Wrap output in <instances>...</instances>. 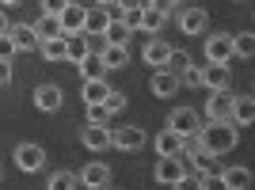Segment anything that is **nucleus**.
<instances>
[{"label": "nucleus", "mask_w": 255, "mask_h": 190, "mask_svg": "<svg viewBox=\"0 0 255 190\" xmlns=\"http://www.w3.org/2000/svg\"><path fill=\"white\" fill-rule=\"evenodd\" d=\"M107 92H111L107 76H103V80H84V88H80V95H84V106H92V103H103V99H107Z\"/></svg>", "instance_id": "5701e85b"}, {"label": "nucleus", "mask_w": 255, "mask_h": 190, "mask_svg": "<svg viewBox=\"0 0 255 190\" xmlns=\"http://www.w3.org/2000/svg\"><path fill=\"white\" fill-rule=\"evenodd\" d=\"M183 171H187V164H183L179 156H160V160H156V171H152V175H156V183L171 187V183L179 179Z\"/></svg>", "instance_id": "9b49d317"}, {"label": "nucleus", "mask_w": 255, "mask_h": 190, "mask_svg": "<svg viewBox=\"0 0 255 190\" xmlns=\"http://www.w3.org/2000/svg\"><path fill=\"white\" fill-rule=\"evenodd\" d=\"M183 141H187V137H179L175 129H160L152 145H156V156H179V152H183Z\"/></svg>", "instance_id": "dca6fc26"}, {"label": "nucleus", "mask_w": 255, "mask_h": 190, "mask_svg": "<svg viewBox=\"0 0 255 190\" xmlns=\"http://www.w3.org/2000/svg\"><path fill=\"white\" fill-rule=\"evenodd\" d=\"M107 23H111V11H107V8H88V15H84V34H103Z\"/></svg>", "instance_id": "4be33fe9"}, {"label": "nucleus", "mask_w": 255, "mask_h": 190, "mask_svg": "<svg viewBox=\"0 0 255 190\" xmlns=\"http://www.w3.org/2000/svg\"><path fill=\"white\" fill-rule=\"evenodd\" d=\"M99 61H103L107 73H111V69H122V65H129V50L126 46H103V50H99Z\"/></svg>", "instance_id": "412c9836"}, {"label": "nucleus", "mask_w": 255, "mask_h": 190, "mask_svg": "<svg viewBox=\"0 0 255 190\" xmlns=\"http://www.w3.org/2000/svg\"><path fill=\"white\" fill-rule=\"evenodd\" d=\"M175 4H179V0H152V8H160V11H168V15H171V8H175Z\"/></svg>", "instance_id": "a19ab883"}, {"label": "nucleus", "mask_w": 255, "mask_h": 190, "mask_svg": "<svg viewBox=\"0 0 255 190\" xmlns=\"http://www.w3.org/2000/svg\"><path fill=\"white\" fill-rule=\"evenodd\" d=\"M225 190H248L252 187V168H221Z\"/></svg>", "instance_id": "f3484780"}, {"label": "nucleus", "mask_w": 255, "mask_h": 190, "mask_svg": "<svg viewBox=\"0 0 255 190\" xmlns=\"http://www.w3.org/2000/svg\"><path fill=\"white\" fill-rule=\"evenodd\" d=\"M11 84V61H0V88Z\"/></svg>", "instance_id": "ea45409f"}, {"label": "nucleus", "mask_w": 255, "mask_h": 190, "mask_svg": "<svg viewBox=\"0 0 255 190\" xmlns=\"http://www.w3.org/2000/svg\"><path fill=\"white\" fill-rule=\"evenodd\" d=\"M168 129H175L179 137H194V133L202 129V114H198L194 106H175L168 114Z\"/></svg>", "instance_id": "f03ea898"}, {"label": "nucleus", "mask_w": 255, "mask_h": 190, "mask_svg": "<svg viewBox=\"0 0 255 190\" xmlns=\"http://www.w3.org/2000/svg\"><path fill=\"white\" fill-rule=\"evenodd\" d=\"M76 183H84V187H92V190H103L107 183H111V168H107L103 160H92V164H84V168L76 171Z\"/></svg>", "instance_id": "6e6552de"}, {"label": "nucleus", "mask_w": 255, "mask_h": 190, "mask_svg": "<svg viewBox=\"0 0 255 190\" xmlns=\"http://www.w3.org/2000/svg\"><path fill=\"white\" fill-rule=\"evenodd\" d=\"M92 4H96V8H107V4H115V0H92Z\"/></svg>", "instance_id": "a18cd8bd"}, {"label": "nucleus", "mask_w": 255, "mask_h": 190, "mask_svg": "<svg viewBox=\"0 0 255 190\" xmlns=\"http://www.w3.org/2000/svg\"><path fill=\"white\" fill-rule=\"evenodd\" d=\"M15 168H19V171H42L46 168V148L34 145V141L15 145Z\"/></svg>", "instance_id": "7ed1b4c3"}, {"label": "nucleus", "mask_w": 255, "mask_h": 190, "mask_svg": "<svg viewBox=\"0 0 255 190\" xmlns=\"http://www.w3.org/2000/svg\"><path fill=\"white\" fill-rule=\"evenodd\" d=\"M111 122V114L103 110V103H92L88 106V126H107Z\"/></svg>", "instance_id": "f704fd0d"}, {"label": "nucleus", "mask_w": 255, "mask_h": 190, "mask_svg": "<svg viewBox=\"0 0 255 190\" xmlns=\"http://www.w3.org/2000/svg\"><path fill=\"white\" fill-rule=\"evenodd\" d=\"M233 126H252L255 122V99L252 95H233Z\"/></svg>", "instance_id": "2eb2a0df"}, {"label": "nucleus", "mask_w": 255, "mask_h": 190, "mask_svg": "<svg viewBox=\"0 0 255 190\" xmlns=\"http://www.w3.org/2000/svg\"><path fill=\"white\" fill-rule=\"evenodd\" d=\"M206 61L210 65H229L233 61V34H210V38H206Z\"/></svg>", "instance_id": "0eeeda50"}, {"label": "nucleus", "mask_w": 255, "mask_h": 190, "mask_svg": "<svg viewBox=\"0 0 255 190\" xmlns=\"http://www.w3.org/2000/svg\"><path fill=\"white\" fill-rule=\"evenodd\" d=\"M76 69H80V80H103V76H107L103 61H99V53H88V57L76 65Z\"/></svg>", "instance_id": "a878e982"}, {"label": "nucleus", "mask_w": 255, "mask_h": 190, "mask_svg": "<svg viewBox=\"0 0 255 190\" xmlns=\"http://www.w3.org/2000/svg\"><path fill=\"white\" fill-rule=\"evenodd\" d=\"M88 34H69V38H65V61H73V65H80L88 57Z\"/></svg>", "instance_id": "aec40b11"}, {"label": "nucleus", "mask_w": 255, "mask_h": 190, "mask_svg": "<svg viewBox=\"0 0 255 190\" xmlns=\"http://www.w3.org/2000/svg\"><path fill=\"white\" fill-rule=\"evenodd\" d=\"M191 65V53H183V50H171V57H168V65H164V73H171V76H179L183 69Z\"/></svg>", "instance_id": "7c9ffc66"}, {"label": "nucleus", "mask_w": 255, "mask_h": 190, "mask_svg": "<svg viewBox=\"0 0 255 190\" xmlns=\"http://www.w3.org/2000/svg\"><path fill=\"white\" fill-rule=\"evenodd\" d=\"M198 190H225L221 171H217V175H198Z\"/></svg>", "instance_id": "c9c22d12"}, {"label": "nucleus", "mask_w": 255, "mask_h": 190, "mask_svg": "<svg viewBox=\"0 0 255 190\" xmlns=\"http://www.w3.org/2000/svg\"><path fill=\"white\" fill-rule=\"evenodd\" d=\"M65 4H69V0H42V11H46V15H57Z\"/></svg>", "instance_id": "58836bf2"}, {"label": "nucleus", "mask_w": 255, "mask_h": 190, "mask_svg": "<svg viewBox=\"0 0 255 190\" xmlns=\"http://www.w3.org/2000/svg\"><path fill=\"white\" fill-rule=\"evenodd\" d=\"M168 23V11H160V8H152V4H145L141 8V31H149V34H156L160 27Z\"/></svg>", "instance_id": "b1692460"}, {"label": "nucleus", "mask_w": 255, "mask_h": 190, "mask_svg": "<svg viewBox=\"0 0 255 190\" xmlns=\"http://www.w3.org/2000/svg\"><path fill=\"white\" fill-rule=\"evenodd\" d=\"M8 27H11V23H8V15L0 11V34H8Z\"/></svg>", "instance_id": "37998d69"}, {"label": "nucleus", "mask_w": 255, "mask_h": 190, "mask_svg": "<svg viewBox=\"0 0 255 190\" xmlns=\"http://www.w3.org/2000/svg\"><path fill=\"white\" fill-rule=\"evenodd\" d=\"M233 118V92L221 88V92H210L206 99V122H229Z\"/></svg>", "instance_id": "20e7f679"}, {"label": "nucleus", "mask_w": 255, "mask_h": 190, "mask_svg": "<svg viewBox=\"0 0 255 190\" xmlns=\"http://www.w3.org/2000/svg\"><path fill=\"white\" fill-rule=\"evenodd\" d=\"M0 4H4V8H15V4H23V0H0Z\"/></svg>", "instance_id": "c03bdc74"}, {"label": "nucleus", "mask_w": 255, "mask_h": 190, "mask_svg": "<svg viewBox=\"0 0 255 190\" xmlns=\"http://www.w3.org/2000/svg\"><path fill=\"white\" fill-rule=\"evenodd\" d=\"M84 15H88V8H84V4H73V0L57 11V23H61L65 38H69V34H84Z\"/></svg>", "instance_id": "423d86ee"}, {"label": "nucleus", "mask_w": 255, "mask_h": 190, "mask_svg": "<svg viewBox=\"0 0 255 190\" xmlns=\"http://www.w3.org/2000/svg\"><path fill=\"white\" fill-rule=\"evenodd\" d=\"M11 53H15L11 38H8V34H0V61H11Z\"/></svg>", "instance_id": "4c0bfd02"}, {"label": "nucleus", "mask_w": 255, "mask_h": 190, "mask_svg": "<svg viewBox=\"0 0 255 190\" xmlns=\"http://www.w3.org/2000/svg\"><path fill=\"white\" fill-rule=\"evenodd\" d=\"M236 4H240V0H236Z\"/></svg>", "instance_id": "09e8293b"}, {"label": "nucleus", "mask_w": 255, "mask_h": 190, "mask_svg": "<svg viewBox=\"0 0 255 190\" xmlns=\"http://www.w3.org/2000/svg\"><path fill=\"white\" fill-rule=\"evenodd\" d=\"M61 103H65V92L57 84H38L34 88V106H38V110L50 114V110H61Z\"/></svg>", "instance_id": "9d476101"}, {"label": "nucleus", "mask_w": 255, "mask_h": 190, "mask_svg": "<svg viewBox=\"0 0 255 190\" xmlns=\"http://www.w3.org/2000/svg\"><path fill=\"white\" fill-rule=\"evenodd\" d=\"M31 27H34V34H38V42H46V38H65V34H61V23H57V15H46V11H42V19L31 23Z\"/></svg>", "instance_id": "393cba45"}, {"label": "nucleus", "mask_w": 255, "mask_h": 190, "mask_svg": "<svg viewBox=\"0 0 255 190\" xmlns=\"http://www.w3.org/2000/svg\"><path fill=\"white\" fill-rule=\"evenodd\" d=\"M46 187L50 190H76V171H53Z\"/></svg>", "instance_id": "c756f323"}, {"label": "nucleus", "mask_w": 255, "mask_h": 190, "mask_svg": "<svg viewBox=\"0 0 255 190\" xmlns=\"http://www.w3.org/2000/svg\"><path fill=\"white\" fill-rule=\"evenodd\" d=\"M103 110H107V114H118V110H126V95L111 88V92H107V99H103Z\"/></svg>", "instance_id": "2f4dec72"}, {"label": "nucleus", "mask_w": 255, "mask_h": 190, "mask_svg": "<svg viewBox=\"0 0 255 190\" xmlns=\"http://www.w3.org/2000/svg\"><path fill=\"white\" fill-rule=\"evenodd\" d=\"M8 38H11V46H15V53L38 50V34H34V27H27V23H11V27H8Z\"/></svg>", "instance_id": "1a4fd4ad"}, {"label": "nucleus", "mask_w": 255, "mask_h": 190, "mask_svg": "<svg viewBox=\"0 0 255 190\" xmlns=\"http://www.w3.org/2000/svg\"><path fill=\"white\" fill-rule=\"evenodd\" d=\"M141 145H145V129H141V126L111 129V148H118V152H137Z\"/></svg>", "instance_id": "39448f33"}, {"label": "nucleus", "mask_w": 255, "mask_h": 190, "mask_svg": "<svg viewBox=\"0 0 255 190\" xmlns=\"http://www.w3.org/2000/svg\"><path fill=\"white\" fill-rule=\"evenodd\" d=\"M38 53H42L46 61H65V38H46V42H38Z\"/></svg>", "instance_id": "c85d7f7f"}, {"label": "nucleus", "mask_w": 255, "mask_h": 190, "mask_svg": "<svg viewBox=\"0 0 255 190\" xmlns=\"http://www.w3.org/2000/svg\"><path fill=\"white\" fill-rule=\"evenodd\" d=\"M122 11V27H126V31H141V8H118Z\"/></svg>", "instance_id": "473e14b6"}, {"label": "nucleus", "mask_w": 255, "mask_h": 190, "mask_svg": "<svg viewBox=\"0 0 255 190\" xmlns=\"http://www.w3.org/2000/svg\"><path fill=\"white\" fill-rule=\"evenodd\" d=\"M171 57V46L160 42V38H152V42H145V65H152V69H164Z\"/></svg>", "instance_id": "6ab92c4d"}, {"label": "nucleus", "mask_w": 255, "mask_h": 190, "mask_svg": "<svg viewBox=\"0 0 255 190\" xmlns=\"http://www.w3.org/2000/svg\"><path fill=\"white\" fill-rule=\"evenodd\" d=\"M118 8H145V0H115Z\"/></svg>", "instance_id": "79ce46f5"}, {"label": "nucleus", "mask_w": 255, "mask_h": 190, "mask_svg": "<svg viewBox=\"0 0 255 190\" xmlns=\"http://www.w3.org/2000/svg\"><path fill=\"white\" fill-rule=\"evenodd\" d=\"M179 80L187 88H202V69H198V65H187V69L179 73Z\"/></svg>", "instance_id": "72a5a7b5"}, {"label": "nucleus", "mask_w": 255, "mask_h": 190, "mask_svg": "<svg viewBox=\"0 0 255 190\" xmlns=\"http://www.w3.org/2000/svg\"><path fill=\"white\" fill-rule=\"evenodd\" d=\"M152 95H160V99H168V95H175L179 92V76H171V73H164V69H156L152 73Z\"/></svg>", "instance_id": "a211bd4d"}, {"label": "nucleus", "mask_w": 255, "mask_h": 190, "mask_svg": "<svg viewBox=\"0 0 255 190\" xmlns=\"http://www.w3.org/2000/svg\"><path fill=\"white\" fill-rule=\"evenodd\" d=\"M80 141L92 152H103V148H111V126H84L80 129Z\"/></svg>", "instance_id": "ddd939ff"}, {"label": "nucleus", "mask_w": 255, "mask_h": 190, "mask_svg": "<svg viewBox=\"0 0 255 190\" xmlns=\"http://www.w3.org/2000/svg\"><path fill=\"white\" fill-rule=\"evenodd\" d=\"M0 179H4V164H0Z\"/></svg>", "instance_id": "49530a36"}, {"label": "nucleus", "mask_w": 255, "mask_h": 190, "mask_svg": "<svg viewBox=\"0 0 255 190\" xmlns=\"http://www.w3.org/2000/svg\"><path fill=\"white\" fill-rule=\"evenodd\" d=\"M252 53H255V34L252 31L233 34V57H252Z\"/></svg>", "instance_id": "bb28decb"}, {"label": "nucleus", "mask_w": 255, "mask_h": 190, "mask_svg": "<svg viewBox=\"0 0 255 190\" xmlns=\"http://www.w3.org/2000/svg\"><path fill=\"white\" fill-rule=\"evenodd\" d=\"M229 80H233V69H229V65H206L202 69V88H210V92L229 88Z\"/></svg>", "instance_id": "4468645a"}, {"label": "nucleus", "mask_w": 255, "mask_h": 190, "mask_svg": "<svg viewBox=\"0 0 255 190\" xmlns=\"http://www.w3.org/2000/svg\"><path fill=\"white\" fill-rule=\"evenodd\" d=\"M129 34H133V31H126L118 19H111V23H107V31H103V38H107V46H126Z\"/></svg>", "instance_id": "cd10ccee"}, {"label": "nucleus", "mask_w": 255, "mask_h": 190, "mask_svg": "<svg viewBox=\"0 0 255 190\" xmlns=\"http://www.w3.org/2000/svg\"><path fill=\"white\" fill-rule=\"evenodd\" d=\"M206 27H210V15L202 8H183L179 11V31L183 34H206Z\"/></svg>", "instance_id": "f8f14e48"}, {"label": "nucleus", "mask_w": 255, "mask_h": 190, "mask_svg": "<svg viewBox=\"0 0 255 190\" xmlns=\"http://www.w3.org/2000/svg\"><path fill=\"white\" fill-rule=\"evenodd\" d=\"M194 141H198V148H206V152H213V156H225V152L236 148L240 133H236L233 122H202V129L194 133Z\"/></svg>", "instance_id": "f257e3e1"}, {"label": "nucleus", "mask_w": 255, "mask_h": 190, "mask_svg": "<svg viewBox=\"0 0 255 190\" xmlns=\"http://www.w3.org/2000/svg\"><path fill=\"white\" fill-rule=\"evenodd\" d=\"M145 4H152V0H145Z\"/></svg>", "instance_id": "de8ad7c7"}, {"label": "nucleus", "mask_w": 255, "mask_h": 190, "mask_svg": "<svg viewBox=\"0 0 255 190\" xmlns=\"http://www.w3.org/2000/svg\"><path fill=\"white\" fill-rule=\"evenodd\" d=\"M171 187H175V190H198V175H191V171H183V175H179L175 183H171Z\"/></svg>", "instance_id": "e433bc0d"}]
</instances>
